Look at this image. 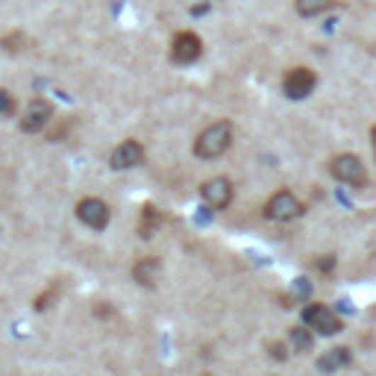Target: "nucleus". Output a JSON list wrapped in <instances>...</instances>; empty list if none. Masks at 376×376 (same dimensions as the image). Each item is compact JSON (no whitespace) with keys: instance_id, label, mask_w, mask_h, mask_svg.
<instances>
[{"instance_id":"f257e3e1","label":"nucleus","mask_w":376,"mask_h":376,"mask_svg":"<svg viewBox=\"0 0 376 376\" xmlns=\"http://www.w3.org/2000/svg\"><path fill=\"white\" fill-rule=\"evenodd\" d=\"M229 144H232V124L229 121H215L197 135L194 153L200 156V159H217V156H224L229 150Z\"/></svg>"},{"instance_id":"f03ea898","label":"nucleus","mask_w":376,"mask_h":376,"mask_svg":"<svg viewBox=\"0 0 376 376\" xmlns=\"http://www.w3.org/2000/svg\"><path fill=\"white\" fill-rule=\"evenodd\" d=\"M329 173L344 186H365L368 183V171L365 162L355 153H341L329 162Z\"/></svg>"},{"instance_id":"7ed1b4c3","label":"nucleus","mask_w":376,"mask_h":376,"mask_svg":"<svg viewBox=\"0 0 376 376\" xmlns=\"http://www.w3.org/2000/svg\"><path fill=\"white\" fill-rule=\"evenodd\" d=\"M303 324L312 329V332H321V335H338L344 329L341 318L335 314L329 306L324 303H309L303 309Z\"/></svg>"},{"instance_id":"20e7f679","label":"nucleus","mask_w":376,"mask_h":376,"mask_svg":"<svg viewBox=\"0 0 376 376\" xmlns=\"http://www.w3.org/2000/svg\"><path fill=\"white\" fill-rule=\"evenodd\" d=\"M200 53H203V42H200V35H197V33L183 30V33L173 35V42H171V62L191 65V62L200 59Z\"/></svg>"},{"instance_id":"39448f33","label":"nucleus","mask_w":376,"mask_h":376,"mask_svg":"<svg viewBox=\"0 0 376 376\" xmlns=\"http://www.w3.org/2000/svg\"><path fill=\"white\" fill-rule=\"evenodd\" d=\"M300 215H303V203L285 188L276 191L265 203V217H270V221H294V217H300Z\"/></svg>"},{"instance_id":"423d86ee","label":"nucleus","mask_w":376,"mask_h":376,"mask_svg":"<svg viewBox=\"0 0 376 376\" xmlns=\"http://www.w3.org/2000/svg\"><path fill=\"white\" fill-rule=\"evenodd\" d=\"M314 86H318V76H314L312 68H291L283 80V91H285V97H291V101H306V97L314 91Z\"/></svg>"},{"instance_id":"0eeeda50","label":"nucleus","mask_w":376,"mask_h":376,"mask_svg":"<svg viewBox=\"0 0 376 376\" xmlns=\"http://www.w3.org/2000/svg\"><path fill=\"white\" fill-rule=\"evenodd\" d=\"M200 197L209 209H227L232 200V183L227 176H212L200 186Z\"/></svg>"},{"instance_id":"6e6552de","label":"nucleus","mask_w":376,"mask_h":376,"mask_svg":"<svg viewBox=\"0 0 376 376\" xmlns=\"http://www.w3.org/2000/svg\"><path fill=\"white\" fill-rule=\"evenodd\" d=\"M53 118V106L47 101H42V97H35V101L27 103L24 115H21V130L24 132H42Z\"/></svg>"},{"instance_id":"1a4fd4ad","label":"nucleus","mask_w":376,"mask_h":376,"mask_svg":"<svg viewBox=\"0 0 376 376\" xmlns=\"http://www.w3.org/2000/svg\"><path fill=\"white\" fill-rule=\"evenodd\" d=\"M76 217L91 229H103L109 224V206L101 197H86V200L76 203Z\"/></svg>"},{"instance_id":"9d476101","label":"nucleus","mask_w":376,"mask_h":376,"mask_svg":"<svg viewBox=\"0 0 376 376\" xmlns=\"http://www.w3.org/2000/svg\"><path fill=\"white\" fill-rule=\"evenodd\" d=\"M142 159H144V147L130 138V142L118 144V147L112 150L109 165H112L115 171H130V168H135V165H142Z\"/></svg>"},{"instance_id":"9b49d317","label":"nucleus","mask_w":376,"mask_h":376,"mask_svg":"<svg viewBox=\"0 0 376 376\" xmlns=\"http://www.w3.org/2000/svg\"><path fill=\"white\" fill-rule=\"evenodd\" d=\"M350 362H353L350 347H332V350H326L321 359H318V370H321V373H335V370L347 368Z\"/></svg>"},{"instance_id":"f8f14e48","label":"nucleus","mask_w":376,"mask_h":376,"mask_svg":"<svg viewBox=\"0 0 376 376\" xmlns=\"http://www.w3.org/2000/svg\"><path fill=\"white\" fill-rule=\"evenodd\" d=\"M159 273H162V262H159V259H153V256H147V259H142V262H138V265L132 268L135 283H138V285H147V288L156 285Z\"/></svg>"},{"instance_id":"ddd939ff","label":"nucleus","mask_w":376,"mask_h":376,"mask_svg":"<svg viewBox=\"0 0 376 376\" xmlns=\"http://www.w3.org/2000/svg\"><path fill=\"white\" fill-rule=\"evenodd\" d=\"M159 224H162L159 209H156V206H144L142 209V221H138V235H142V239H153V232L159 229Z\"/></svg>"},{"instance_id":"4468645a","label":"nucleus","mask_w":376,"mask_h":376,"mask_svg":"<svg viewBox=\"0 0 376 376\" xmlns=\"http://www.w3.org/2000/svg\"><path fill=\"white\" fill-rule=\"evenodd\" d=\"M335 0H294L297 12H300L303 18H314V15H324L326 9H332Z\"/></svg>"},{"instance_id":"2eb2a0df","label":"nucleus","mask_w":376,"mask_h":376,"mask_svg":"<svg viewBox=\"0 0 376 376\" xmlns=\"http://www.w3.org/2000/svg\"><path fill=\"white\" fill-rule=\"evenodd\" d=\"M288 338H291L294 350H300V353L312 350V344H314V335H312V329H309L306 324H303V326H291V329H288Z\"/></svg>"},{"instance_id":"dca6fc26","label":"nucleus","mask_w":376,"mask_h":376,"mask_svg":"<svg viewBox=\"0 0 376 376\" xmlns=\"http://www.w3.org/2000/svg\"><path fill=\"white\" fill-rule=\"evenodd\" d=\"M291 294L297 297V300H306V297L312 294V283H309V280H303V276H300V280H294V285H291Z\"/></svg>"},{"instance_id":"f3484780","label":"nucleus","mask_w":376,"mask_h":376,"mask_svg":"<svg viewBox=\"0 0 376 376\" xmlns=\"http://www.w3.org/2000/svg\"><path fill=\"white\" fill-rule=\"evenodd\" d=\"M270 355H273V359H276V362H285V359H288V353H285V344H280V341H273V344H270Z\"/></svg>"},{"instance_id":"a211bd4d","label":"nucleus","mask_w":376,"mask_h":376,"mask_svg":"<svg viewBox=\"0 0 376 376\" xmlns=\"http://www.w3.org/2000/svg\"><path fill=\"white\" fill-rule=\"evenodd\" d=\"M15 103H12V97L6 91H0V115H12Z\"/></svg>"},{"instance_id":"6ab92c4d","label":"nucleus","mask_w":376,"mask_h":376,"mask_svg":"<svg viewBox=\"0 0 376 376\" xmlns=\"http://www.w3.org/2000/svg\"><path fill=\"white\" fill-rule=\"evenodd\" d=\"M318 268H321L324 273H329V270L335 268V256H321V262H318Z\"/></svg>"},{"instance_id":"aec40b11","label":"nucleus","mask_w":376,"mask_h":376,"mask_svg":"<svg viewBox=\"0 0 376 376\" xmlns=\"http://www.w3.org/2000/svg\"><path fill=\"white\" fill-rule=\"evenodd\" d=\"M370 144H373V156H376V127L370 130Z\"/></svg>"}]
</instances>
